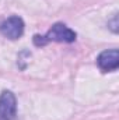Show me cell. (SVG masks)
I'll use <instances>...</instances> for the list:
<instances>
[{"instance_id": "6da1fadb", "label": "cell", "mask_w": 119, "mask_h": 120, "mask_svg": "<svg viewBox=\"0 0 119 120\" xmlns=\"http://www.w3.org/2000/svg\"><path fill=\"white\" fill-rule=\"evenodd\" d=\"M76 41V32L70 30L67 25L56 22L52 25V28L48 31L45 35H35L34 43L36 46H44L49 42H59V43H71Z\"/></svg>"}, {"instance_id": "7a4b0ae2", "label": "cell", "mask_w": 119, "mask_h": 120, "mask_svg": "<svg viewBox=\"0 0 119 120\" xmlns=\"http://www.w3.org/2000/svg\"><path fill=\"white\" fill-rule=\"evenodd\" d=\"M24 21L18 15H11L0 24V32L8 39H18L24 34Z\"/></svg>"}, {"instance_id": "3957f363", "label": "cell", "mask_w": 119, "mask_h": 120, "mask_svg": "<svg viewBox=\"0 0 119 120\" xmlns=\"http://www.w3.org/2000/svg\"><path fill=\"white\" fill-rule=\"evenodd\" d=\"M17 101L11 91H3L0 95V120H16Z\"/></svg>"}, {"instance_id": "277c9868", "label": "cell", "mask_w": 119, "mask_h": 120, "mask_svg": "<svg viewBox=\"0 0 119 120\" xmlns=\"http://www.w3.org/2000/svg\"><path fill=\"white\" fill-rule=\"evenodd\" d=\"M97 64L101 71L109 73L115 71L119 67V52L118 49H111V50H104L98 57H97Z\"/></svg>"}]
</instances>
